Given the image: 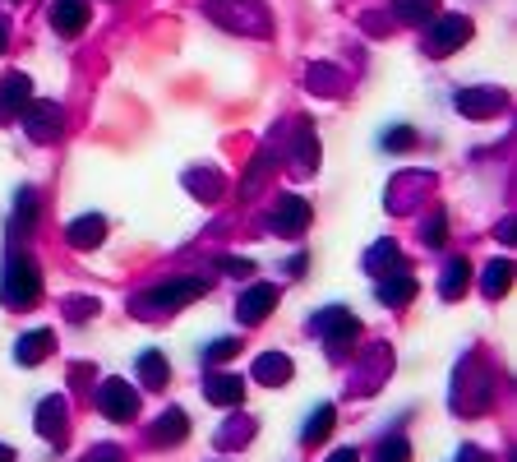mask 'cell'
I'll list each match as a JSON object with an SVG mask.
<instances>
[{
	"mask_svg": "<svg viewBox=\"0 0 517 462\" xmlns=\"http://www.w3.org/2000/svg\"><path fill=\"white\" fill-rule=\"evenodd\" d=\"M42 296V268L33 255H10L5 259V273H0V301L5 310H28V305Z\"/></svg>",
	"mask_w": 517,
	"mask_h": 462,
	"instance_id": "6da1fadb",
	"label": "cell"
},
{
	"mask_svg": "<svg viewBox=\"0 0 517 462\" xmlns=\"http://www.w3.org/2000/svg\"><path fill=\"white\" fill-rule=\"evenodd\" d=\"M467 37H471L467 14H444L439 10V19H434L430 33H425V51H430V56H453L457 47H467Z\"/></svg>",
	"mask_w": 517,
	"mask_h": 462,
	"instance_id": "7a4b0ae2",
	"label": "cell"
},
{
	"mask_svg": "<svg viewBox=\"0 0 517 462\" xmlns=\"http://www.w3.org/2000/svg\"><path fill=\"white\" fill-rule=\"evenodd\" d=\"M97 412L111 421H134L139 416V389L125 379H102L97 384Z\"/></svg>",
	"mask_w": 517,
	"mask_h": 462,
	"instance_id": "3957f363",
	"label": "cell"
},
{
	"mask_svg": "<svg viewBox=\"0 0 517 462\" xmlns=\"http://www.w3.org/2000/svg\"><path fill=\"white\" fill-rule=\"evenodd\" d=\"M19 121L28 125V134H33L37 144H56L65 134V111L56 107V102H28Z\"/></svg>",
	"mask_w": 517,
	"mask_h": 462,
	"instance_id": "277c9868",
	"label": "cell"
},
{
	"mask_svg": "<svg viewBox=\"0 0 517 462\" xmlns=\"http://www.w3.org/2000/svg\"><path fill=\"white\" fill-rule=\"evenodd\" d=\"M208 292V278H171L162 287H153L148 296H139V305H162V310H176V305H190Z\"/></svg>",
	"mask_w": 517,
	"mask_h": 462,
	"instance_id": "5b68a950",
	"label": "cell"
},
{
	"mask_svg": "<svg viewBox=\"0 0 517 462\" xmlns=\"http://www.w3.org/2000/svg\"><path fill=\"white\" fill-rule=\"evenodd\" d=\"M28 102H33V79L19 74V70H10L5 79H0V125L19 121Z\"/></svg>",
	"mask_w": 517,
	"mask_h": 462,
	"instance_id": "8992f818",
	"label": "cell"
},
{
	"mask_svg": "<svg viewBox=\"0 0 517 462\" xmlns=\"http://www.w3.org/2000/svg\"><path fill=\"white\" fill-rule=\"evenodd\" d=\"M314 333H324L328 342H356L361 338V319L342 310V305H328L324 315H314Z\"/></svg>",
	"mask_w": 517,
	"mask_h": 462,
	"instance_id": "52a82bcc",
	"label": "cell"
},
{
	"mask_svg": "<svg viewBox=\"0 0 517 462\" xmlns=\"http://www.w3.org/2000/svg\"><path fill=\"white\" fill-rule=\"evenodd\" d=\"M268 227H273L277 236H296V231L310 227V204H305L301 195H282L273 208V218H268Z\"/></svg>",
	"mask_w": 517,
	"mask_h": 462,
	"instance_id": "ba28073f",
	"label": "cell"
},
{
	"mask_svg": "<svg viewBox=\"0 0 517 462\" xmlns=\"http://www.w3.org/2000/svg\"><path fill=\"white\" fill-rule=\"evenodd\" d=\"M504 107H508L504 88H462V93H457V111H462V116H476V121L494 116V111H504Z\"/></svg>",
	"mask_w": 517,
	"mask_h": 462,
	"instance_id": "9c48e42d",
	"label": "cell"
},
{
	"mask_svg": "<svg viewBox=\"0 0 517 462\" xmlns=\"http://www.w3.org/2000/svg\"><path fill=\"white\" fill-rule=\"evenodd\" d=\"M273 305H277L273 282H254L250 292L241 296V305H236V319H241V324H264V319L273 315Z\"/></svg>",
	"mask_w": 517,
	"mask_h": 462,
	"instance_id": "30bf717a",
	"label": "cell"
},
{
	"mask_svg": "<svg viewBox=\"0 0 517 462\" xmlns=\"http://www.w3.org/2000/svg\"><path fill=\"white\" fill-rule=\"evenodd\" d=\"M51 28L61 37H79L88 28V0H51Z\"/></svg>",
	"mask_w": 517,
	"mask_h": 462,
	"instance_id": "8fae6325",
	"label": "cell"
},
{
	"mask_svg": "<svg viewBox=\"0 0 517 462\" xmlns=\"http://www.w3.org/2000/svg\"><path fill=\"white\" fill-rule=\"evenodd\" d=\"M37 430H42V439H51V444L65 439V398L61 393H51V398L37 402Z\"/></svg>",
	"mask_w": 517,
	"mask_h": 462,
	"instance_id": "7c38bea8",
	"label": "cell"
},
{
	"mask_svg": "<svg viewBox=\"0 0 517 462\" xmlns=\"http://www.w3.org/2000/svg\"><path fill=\"white\" fill-rule=\"evenodd\" d=\"M185 435H190V416H185L181 407H167V412L153 421V430H148V439L162 444V449H167V444H181Z\"/></svg>",
	"mask_w": 517,
	"mask_h": 462,
	"instance_id": "4fadbf2b",
	"label": "cell"
},
{
	"mask_svg": "<svg viewBox=\"0 0 517 462\" xmlns=\"http://www.w3.org/2000/svg\"><path fill=\"white\" fill-rule=\"evenodd\" d=\"M65 236H70L74 250H93V245H102V236H107V218H102V213H84V218H74L70 227H65Z\"/></svg>",
	"mask_w": 517,
	"mask_h": 462,
	"instance_id": "5bb4252c",
	"label": "cell"
},
{
	"mask_svg": "<svg viewBox=\"0 0 517 462\" xmlns=\"http://www.w3.org/2000/svg\"><path fill=\"white\" fill-rule=\"evenodd\" d=\"M361 268L374 273V278H388V273H397V268H407V259H402V250H397V241H379L374 250H365Z\"/></svg>",
	"mask_w": 517,
	"mask_h": 462,
	"instance_id": "9a60e30c",
	"label": "cell"
},
{
	"mask_svg": "<svg viewBox=\"0 0 517 462\" xmlns=\"http://www.w3.org/2000/svg\"><path fill=\"white\" fill-rule=\"evenodd\" d=\"M250 379H259V384H268V389H277V384H287V379H291V356H282V352H264V356H254Z\"/></svg>",
	"mask_w": 517,
	"mask_h": 462,
	"instance_id": "2e32d148",
	"label": "cell"
},
{
	"mask_svg": "<svg viewBox=\"0 0 517 462\" xmlns=\"http://www.w3.org/2000/svg\"><path fill=\"white\" fill-rule=\"evenodd\" d=\"M204 398L213 402V407H241L245 402V379L236 375H213L204 384Z\"/></svg>",
	"mask_w": 517,
	"mask_h": 462,
	"instance_id": "e0dca14e",
	"label": "cell"
},
{
	"mask_svg": "<svg viewBox=\"0 0 517 462\" xmlns=\"http://www.w3.org/2000/svg\"><path fill=\"white\" fill-rule=\"evenodd\" d=\"M51 347H56V333H51V329L24 333L19 347H14V361H19V365H37V361H47V356H51Z\"/></svg>",
	"mask_w": 517,
	"mask_h": 462,
	"instance_id": "ac0fdd59",
	"label": "cell"
},
{
	"mask_svg": "<svg viewBox=\"0 0 517 462\" xmlns=\"http://www.w3.org/2000/svg\"><path fill=\"white\" fill-rule=\"evenodd\" d=\"M467 287H471V264L467 259H448L444 278H439V296H444V301H462Z\"/></svg>",
	"mask_w": 517,
	"mask_h": 462,
	"instance_id": "d6986e66",
	"label": "cell"
},
{
	"mask_svg": "<svg viewBox=\"0 0 517 462\" xmlns=\"http://www.w3.org/2000/svg\"><path fill=\"white\" fill-rule=\"evenodd\" d=\"M416 296V278H411L407 268H397L388 278H379V301L384 305H407Z\"/></svg>",
	"mask_w": 517,
	"mask_h": 462,
	"instance_id": "ffe728a7",
	"label": "cell"
},
{
	"mask_svg": "<svg viewBox=\"0 0 517 462\" xmlns=\"http://www.w3.org/2000/svg\"><path fill=\"white\" fill-rule=\"evenodd\" d=\"M333 426H337V407H333V402H324V407H314V412H310V421H305V435H301V439L314 449V444H324V439L333 435Z\"/></svg>",
	"mask_w": 517,
	"mask_h": 462,
	"instance_id": "44dd1931",
	"label": "cell"
},
{
	"mask_svg": "<svg viewBox=\"0 0 517 462\" xmlns=\"http://www.w3.org/2000/svg\"><path fill=\"white\" fill-rule=\"evenodd\" d=\"M513 287V264L508 259H494V264H485V273H481V292L490 296V301H499V296Z\"/></svg>",
	"mask_w": 517,
	"mask_h": 462,
	"instance_id": "7402d4cb",
	"label": "cell"
},
{
	"mask_svg": "<svg viewBox=\"0 0 517 462\" xmlns=\"http://www.w3.org/2000/svg\"><path fill=\"white\" fill-rule=\"evenodd\" d=\"M139 379H144L148 389H167V379H171V365H167V356L148 347V352L139 356Z\"/></svg>",
	"mask_w": 517,
	"mask_h": 462,
	"instance_id": "603a6c76",
	"label": "cell"
},
{
	"mask_svg": "<svg viewBox=\"0 0 517 462\" xmlns=\"http://www.w3.org/2000/svg\"><path fill=\"white\" fill-rule=\"evenodd\" d=\"M393 14L402 24H425L439 14V0H393Z\"/></svg>",
	"mask_w": 517,
	"mask_h": 462,
	"instance_id": "cb8c5ba5",
	"label": "cell"
},
{
	"mask_svg": "<svg viewBox=\"0 0 517 462\" xmlns=\"http://www.w3.org/2000/svg\"><path fill=\"white\" fill-rule=\"evenodd\" d=\"M374 462H411V444L402 435H388L379 449H374Z\"/></svg>",
	"mask_w": 517,
	"mask_h": 462,
	"instance_id": "d4e9b609",
	"label": "cell"
},
{
	"mask_svg": "<svg viewBox=\"0 0 517 462\" xmlns=\"http://www.w3.org/2000/svg\"><path fill=\"white\" fill-rule=\"evenodd\" d=\"M37 222V199H33V190H19V199H14V227L24 231V227H33Z\"/></svg>",
	"mask_w": 517,
	"mask_h": 462,
	"instance_id": "484cf974",
	"label": "cell"
},
{
	"mask_svg": "<svg viewBox=\"0 0 517 462\" xmlns=\"http://www.w3.org/2000/svg\"><path fill=\"white\" fill-rule=\"evenodd\" d=\"M236 352H241V338H217V342H213V347H208L204 356H208V361L217 365V361H231V356H236Z\"/></svg>",
	"mask_w": 517,
	"mask_h": 462,
	"instance_id": "4316f807",
	"label": "cell"
},
{
	"mask_svg": "<svg viewBox=\"0 0 517 462\" xmlns=\"http://www.w3.org/2000/svg\"><path fill=\"white\" fill-rule=\"evenodd\" d=\"M65 315L93 319V315H97V301H93V296H74V301H65Z\"/></svg>",
	"mask_w": 517,
	"mask_h": 462,
	"instance_id": "83f0119b",
	"label": "cell"
},
{
	"mask_svg": "<svg viewBox=\"0 0 517 462\" xmlns=\"http://www.w3.org/2000/svg\"><path fill=\"white\" fill-rule=\"evenodd\" d=\"M411 144H416V130H407V125H397V130L384 134V148H393V153L397 148H411Z\"/></svg>",
	"mask_w": 517,
	"mask_h": 462,
	"instance_id": "f1b7e54d",
	"label": "cell"
},
{
	"mask_svg": "<svg viewBox=\"0 0 517 462\" xmlns=\"http://www.w3.org/2000/svg\"><path fill=\"white\" fill-rule=\"evenodd\" d=\"M444 241H448V222H444V213H439V218L425 222V245H444Z\"/></svg>",
	"mask_w": 517,
	"mask_h": 462,
	"instance_id": "f546056e",
	"label": "cell"
},
{
	"mask_svg": "<svg viewBox=\"0 0 517 462\" xmlns=\"http://www.w3.org/2000/svg\"><path fill=\"white\" fill-rule=\"evenodd\" d=\"M84 462H121V449H116V444H102V449H93Z\"/></svg>",
	"mask_w": 517,
	"mask_h": 462,
	"instance_id": "4dcf8cb0",
	"label": "cell"
},
{
	"mask_svg": "<svg viewBox=\"0 0 517 462\" xmlns=\"http://www.w3.org/2000/svg\"><path fill=\"white\" fill-rule=\"evenodd\" d=\"M222 268H227V273H231V278H250V259H222Z\"/></svg>",
	"mask_w": 517,
	"mask_h": 462,
	"instance_id": "1f68e13d",
	"label": "cell"
},
{
	"mask_svg": "<svg viewBox=\"0 0 517 462\" xmlns=\"http://www.w3.org/2000/svg\"><path fill=\"white\" fill-rule=\"evenodd\" d=\"M328 462H361V453H356V449H337Z\"/></svg>",
	"mask_w": 517,
	"mask_h": 462,
	"instance_id": "d6a6232c",
	"label": "cell"
},
{
	"mask_svg": "<svg viewBox=\"0 0 517 462\" xmlns=\"http://www.w3.org/2000/svg\"><path fill=\"white\" fill-rule=\"evenodd\" d=\"M513 231H517V227H513V218H504V222H499V241L508 245V241H513Z\"/></svg>",
	"mask_w": 517,
	"mask_h": 462,
	"instance_id": "836d02e7",
	"label": "cell"
},
{
	"mask_svg": "<svg viewBox=\"0 0 517 462\" xmlns=\"http://www.w3.org/2000/svg\"><path fill=\"white\" fill-rule=\"evenodd\" d=\"M462 462H485V458H481V449H462Z\"/></svg>",
	"mask_w": 517,
	"mask_h": 462,
	"instance_id": "e575fe53",
	"label": "cell"
},
{
	"mask_svg": "<svg viewBox=\"0 0 517 462\" xmlns=\"http://www.w3.org/2000/svg\"><path fill=\"white\" fill-rule=\"evenodd\" d=\"M5 42H10V24L0 19V51H5Z\"/></svg>",
	"mask_w": 517,
	"mask_h": 462,
	"instance_id": "d590c367",
	"label": "cell"
},
{
	"mask_svg": "<svg viewBox=\"0 0 517 462\" xmlns=\"http://www.w3.org/2000/svg\"><path fill=\"white\" fill-rule=\"evenodd\" d=\"M0 462H14V449H10V444H0Z\"/></svg>",
	"mask_w": 517,
	"mask_h": 462,
	"instance_id": "8d00e7d4",
	"label": "cell"
}]
</instances>
